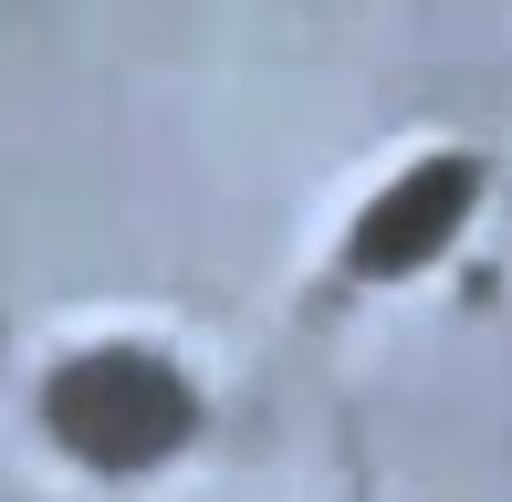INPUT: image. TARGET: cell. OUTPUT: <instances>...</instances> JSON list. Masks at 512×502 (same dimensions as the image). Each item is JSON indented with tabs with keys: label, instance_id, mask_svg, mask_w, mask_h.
Wrapping results in <instances>:
<instances>
[{
	"label": "cell",
	"instance_id": "6da1fadb",
	"mask_svg": "<svg viewBox=\"0 0 512 502\" xmlns=\"http://www.w3.org/2000/svg\"><path fill=\"white\" fill-rule=\"evenodd\" d=\"M481 199V157H418V168L398 178V189L377 199V210L356 220V241H345V262L377 272V283H398V272L439 262V251L460 241V220H471Z\"/></svg>",
	"mask_w": 512,
	"mask_h": 502
}]
</instances>
